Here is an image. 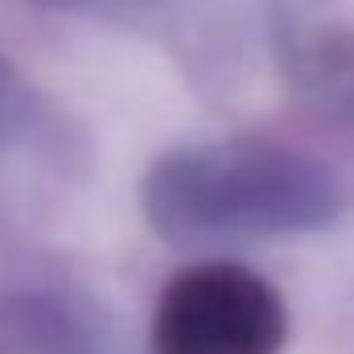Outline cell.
Returning <instances> with one entry per match:
<instances>
[{
	"mask_svg": "<svg viewBox=\"0 0 354 354\" xmlns=\"http://www.w3.org/2000/svg\"><path fill=\"white\" fill-rule=\"evenodd\" d=\"M153 223L174 239L305 231L334 214V185L317 165L272 149L177 153L149 177Z\"/></svg>",
	"mask_w": 354,
	"mask_h": 354,
	"instance_id": "obj_1",
	"label": "cell"
},
{
	"mask_svg": "<svg viewBox=\"0 0 354 354\" xmlns=\"http://www.w3.org/2000/svg\"><path fill=\"white\" fill-rule=\"evenodd\" d=\"M157 354H276L284 346V305L276 288L239 264H198L161 297Z\"/></svg>",
	"mask_w": 354,
	"mask_h": 354,
	"instance_id": "obj_2",
	"label": "cell"
},
{
	"mask_svg": "<svg viewBox=\"0 0 354 354\" xmlns=\"http://www.w3.org/2000/svg\"><path fill=\"white\" fill-rule=\"evenodd\" d=\"M0 83H4V75H0Z\"/></svg>",
	"mask_w": 354,
	"mask_h": 354,
	"instance_id": "obj_3",
	"label": "cell"
}]
</instances>
